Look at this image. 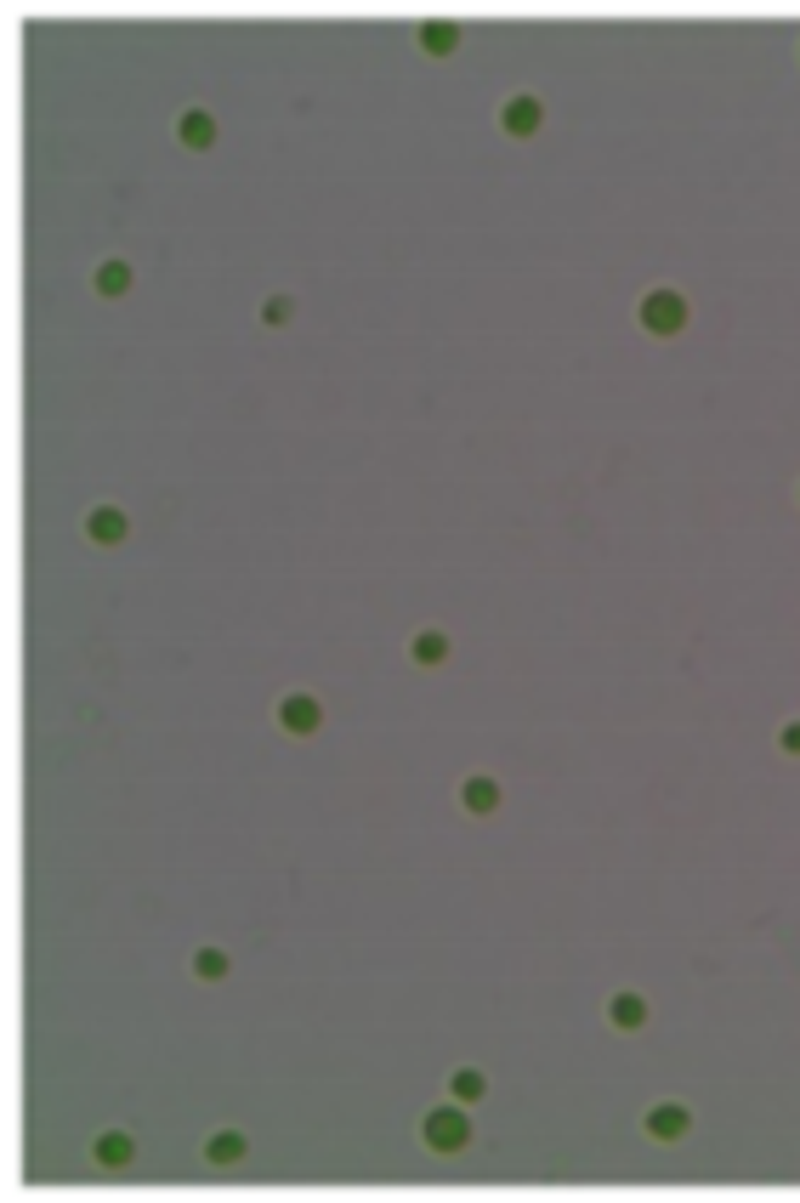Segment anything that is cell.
Masks as SVG:
<instances>
[{"label":"cell","mask_w":800,"mask_h":1203,"mask_svg":"<svg viewBox=\"0 0 800 1203\" xmlns=\"http://www.w3.org/2000/svg\"><path fill=\"white\" fill-rule=\"evenodd\" d=\"M483 1090H488L483 1073H471V1067H460V1073L449 1079V1096H454V1101H483Z\"/></svg>","instance_id":"cell-16"},{"label":"cell","mask_w":800,"mask_h":1203,"mask_svg":"<svg viewBox=\"0 0 800 1203\" xmlns=\"http://www.w3.org/2000/svg\"><path fill=\"white\" fill-rule=\"evenodd\" d=\"M91 284H97V296H125V290H131V267H125V262H103Z\"/></svg>","instance_id":"cell-13"},{"label":"cell","mask_w":800,"mask_h":1203,"mask_svg":"<svg viewBox=\"0 0 800 1203\" xmlns=\"http://www.w3.org/2000/svg\"><path fill=\"white\" fill-rule=\"evenodd\" d=\"M608 1022H613V1028H642V1022H647V999L642 994H613Z\"/></svg>","instance_id":"cell-8"},{"label":"cell","mask_w":800,"mask_h":1203,"mask_svg":"<svg viewBox=\"0 0 800 1203\" xmlns=\"http://www.w3.org/2000/svg\"><path fill=\"white\" fill-rule=\"evenodd\" d=\"M500 806V784L494 778H466V812H494Z\"/></svg>","instance_id":"cell-14"},{"label":"cell","mask_w":800,"mask_h":1203,"mask_svg":"<svg viewBox=\"0 0 800 1203\" xmlns=\"http://www.w3.org/2000/svg\"><path fill=\"white\" fill-rule=\"evenodd\" d=\"M131 1135L125 1130H108V1135H97V1164H108V1169H120V1164H131Z\"/></svg>","instance_id":"cell-10"},{"label":"cell","mask_w":800,"mask_h":1203,"mask_svg":"<svg viewBox=\"0 0 800 1203\" xmlns=\"http://www.w3.org/2000/svg\"><path fill=\"white\" fill-rule=\"evenodd\" d=\"M176 137H182V148H210L216 142V120H210L205 108H188L182 125H176Z\"/></svg>","instance_id":"cell-7"},{"label":"cell","mask_w":800,"mask_h":1203,"mask_svg":"<svg viewBox=\"0 0 800 1203\" xmlns=\"http://www.w3.org/2000/svg\"><path fill=\"white\" fill-rule=\"evenodd\" d=\"M778 744H783L789 755H800V721H789V727H783V733H778Z\"/></svg>","instance_id":"cell-17"},{"label":"cell","mask_w":800,"mask_h":1203,"mask_svg":"<svg viewBox=\"0 0 800 1203\" xmlns=\"http://www.w3.org/2000/svg\"><path fill=\"white\" fill-rule=\"evenodd\" d=\"M420 46L432 57H449L460 46V23H420Z\"/></svg>","instance_id":"cell-9"},{"label":"cell","mask_w":800,"mask_h":1203,"mask_svg":"<svg viewBox=\"0 0 800 1203\" xmlns=\"http://www.w3.org/2000/svg\"><path fill=\"white\" fill-rule=\"evenodd\" d=\"M193 977L222 982L227 977V954H222V948H199V954H193Z\"/></svg>","instance_id":"cell-15"},{"label":"cell","mask_w":800,"mask_h":1203,"mask_svg":"<svg viewBox=\"0 0 800 1203\" xmlns=\"http://www.w3.org/2000/svg\"><path fill=\"white\" fill-rule=\"evenodd\" d=\"M687 1124H693V1118H687V1107H681V1101H659V1107L647 1113V1135H653V1141H681V1135H687Z\"/></svg>","instance_id":"cell-4"},{"label":"cell","mask_w":800,"mask_h":1203,"mask_svg":"<svg viewBox=\"0 0 800 1203\" xmlns=\"http://www.w3.org/2000/svg\"><path fill=\"white\" fill-rule=\"evenodd\" d=\"M642 330L647 335H681L687 330V301L676 290H653L642 296Z\"/></svg>","instance_id":"cell-2"},{"label":"cell","mask_w":800,"mask_h":1203,"mask_svg":"<svg viewBox=\"0 0 800 1203\" xmlns=\"http://www.w3.org/2000/svg\"><path fill=\"white\" fill-rule=\"evenodd\" d=\"M205 1158H210V1164H239V1158H244V1135L239 1130H216L205 1141Z\"/></svg>","instance_id":"cell-11"},{"label":"cell","mask_w":800,"mask_h":1203,"mask_svg":"<svg viewBox=\"0 0 800 1203\" xmlns=\"http://www.w3.org/2000/svg\"><path fill=\"white\" fill-rule=\"evenodd\" d=\"M420 1135H426V1147H432V1152H466V1141H471L466 1107H432L426 1124H420Z\"/></svg>","instance_id":"cell-1"},{"label":"cell","mask_w":800,"mask_h":1203,"mask_svg":"<svg viewBox=\"0 0 800 1203\" xmlns=\"http://www.w3.org/2000/svg\"><path fill=\"white\" fill-rule=\"evenodd\" d=\"M500 120H505V131H511V137H534V131H540V120H545V108H540V97H511Z\"/></svg>","instance_id":"cell-5"},{"label":"cell","mask_w":800,"mask_h":1203,"mask_svg":"<svg viewBox=\"0 0 800 1203\" xmlns=\"http://www.w3.org/2000/svg\"><path fill=\"white\" fill-rule=\"evenodd\" d=\"M125 528H131V523H125V511H114V506H97V511L86 517V534H91L97 545H120Z\"/></svg>","instance_id":"cell-6"},{"label":"cell","mask_w":800,"mask_h":1203,"mask_svg":"<svg viewBox=\"0 0 800 1203\" xmlns=\"http://www.w3.org/2000/svg\"><path fill=\"white\" fill-rule=\"evenodd\" d=\"M318 721H324V710H318L313 693H290V698L279 704V727H284L290 738H313Z\"/></svg>","instance_id":"cell-3"},{"label":"cell","mask_w":800,"mask_h":1203,"mask_svg":"<svg viewBox=\"0 0 800 1203\" xmlns=\"http://www.w3.org/2000/svg\"><path fill=\"white\" fill-rule=\"evenodd\" d=\"M409 653H415V664H443L449 659V636L443 630H420L415 642H409Z\"/></svg>","instance_id":"cell-12"},{"label":"cell","mask_w":800,"mask_h":1203,"mask_svg":"<svg viewBox=\"0 0 800 1203\" xmlns=\"http://www.w3.org/2000/svg\"><path fill=\"white\" fill-rule=\"evenodd\" d=\"M261 318H267V324H284V318H290V301H267V313H261Z\"/></svg>","instance_id":"cell-18"}]
</instances>
